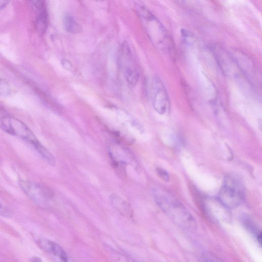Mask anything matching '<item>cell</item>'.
I'll return each instance as SVG.
<instances>
[{"instance_id": "obj_1", "label": "cell", "mask_w": 262, "mask_h": 262, "mask_svg": "<svg viewBox=\"0 0 262 262\" xmlns=\"http://www.w3.org/2000/svg\"><path fill=\"white\" fill-rule=\"evenodd\" d=\"M152 194L157 205L176 225L189 231L196 229L193 216L179 200L167 191L159 188L154 189Z\"/></svg>"}, {"instance_id": "obj_2", "label": "cell", "mask_w": 262, "mask_h": 262, "mask_svg": "<svg viewBox=\"0 0 262 262\" xmlns=\"http://www.w3.org/2000/svg\"><path fill=\"white\" fill-rule=\"evenodd\" d=\"M137 13L148 37L157 48L165 52L172 51L173 47L168 34L160 21L146 8L139 6Z\"/></svg>"}, {"instance_id": "obj_3", "label": "cell", "mask_w": 262, "mask_h": 262, "mask_svg": "<svg viewBox=\"0 0 262 262\" xmlns=\"http://www.w3.org/2000/svg\"><path fill=\"white\" fill-rule=\"evenodd\" d=\"M0 128L5 133L18 137L36 149L41 143L23 121L0 108Z\"/></svg>"}, {"instance_id": "obj_4", "label": "cell", "mask_w": 262, "mask_h": 262, "mask_svg": "<svg viewBox=\"0 0 262 262\" xmlns=\"http://www.w3.org/2000/svg\"><path fill=\"white\" fill-rule=\"evenodd\" d=\"M245 197V189L241 182L233 176H226L217 198L220 202L229 209H233L240 205Z\"/></svg>"}, {"instance_id": "obj_5", "label": "cell", "mask_w": 262, "mask_h": 262, "mask_svg": "<svg viewBox=\"0 0 262 262\" xmlns=\"http://www.w3.org/2000/svg\"><path fill=\"white\" fill-rule=\"evenodd\" d=\"M118 61L127 82L130 85H135L138 81L139 73L130 47L126 41L119 49Z\"/></svg>"}, {"instance_id": "obj_6", "label": "cell", "mask_w": 262, "mask_h": 262, "mask_svg": "<svg viewBox=\"0 0 262 262\" xmlns=\"http://www.w3.org/2000/svg\"><path fill=\"white\" fill-rule=\"evenodd\" d=\"M147 93L152 106L159 114H164L169 106V98L167 92L161 80L157 77L148 80Z\"/></svg>"}, {"instance_id": "obj_7", "label": "cell", "mask_w": 262, "mask_h": 262, "mask_svg": "<svg viewBox=\"0 0 262 262\" xmlns=\"http://www.w3.org/2000/svg\"><path fill=\"white\" fill-rule=\"evenodd\" d=\"M108 152L112 163L116 168L124 170L127 164L135 166L136 161L133 153L119 143H113L108 147Z\"/></svg>"}, {"instance_id": "obj_8", "label": "cell", "mask_w": 262, "mask_h": 262, "mask_svg": "<svg viewBox=\"0 0 262 262\" xmlns=\"http://www.w3.org/2000/svg\"><path fill=\"white\" fill-rule=\"evenodd\" d=\"M19 185L27 196L38 205L46 204L52 196L49 188L37 183L20 181Z\"/></svg>"}, {"instance_id": "obj_9", "label": "cell", "mask_w": 262, "mask_h": 262, "mask_svg": "<svg viewBox=\"0 0 262 262\" xmlns=\"http://www.w3.org/2000/svg\"><path fill=\"white\" fill-rule=\"evenodd\" d=\"M204 206L208 215L216 222L228 220L230 217L229 209L218 198H206L204 200Z\"/></svg>"}, {"instance_id": "obj_10", "label": "cell", "mask_w": 262, "mask_h": 262, "mask_svg": "<svg viewBox=\"0 0 262 262\" xmlns=\"http://www.w3.org/2000/svg\"><path fill=\"white\" fill-rule=\"evenodd\" d=\"M36 242L43 250L58 256L63 261H68L67 253L57 243L43 238H37Z\"/></svg>"}, {"instance_id": "obj_11", "label": "cell", "mask_w": 262, "mask_h": 262, "mask_svg": "<svg viewBox=\"0 0 262 262\" xmlns=\"http://www.w3.org/2000/svg\"><path fill=\"white\" fill-rule=\"evenodd\" d=\"M110 199L112 205L120 214L128 218H133V210L130 205L116 194H112Z\"/></svg>"}, {"instance_id": "obj_12", "label": "cell", "mask_w": 262, "mask_h": 262, "mask_svg": "<svg viewBox=\"0 0 262 262\" xmlns=\"http://www.w3.org/2000/svg\"><path fill=\"white\" fill-rule=\"evenodd\" d=\"M62 23L64 30L69 33H78L82 30L80 24L70 14L67 13L63 15Z\"/></svg>"}, {"instance_id": "obj_13", "label": "cell", "mask_w": 262, "mask_h": 262, "mask_svg": "<svg viewBox=\"0 0 262 262\" xmlns=\"http://www.w3.org/2000/svg\"><path fill=\"white\" fill-rule=\"evenodd\" d=\"M39 13L36 20V28L37 32L42 35L46 32L48 25V16L46 9L39 10Z\"/></svg>"}, {"instance_id": "obj_14", "label": "cell", "mask_w": 262, "mask_h": 262, "mask_svg": "<svg viewBox=\"0 0 262 262\" xmlns=\"http://www.w3.org/2000/svg\"><path fill=\"white\" fill-rule=\"evenodd\" d=\"M11 92V88L8 82L5 80L0 78V96H8Z\"/></svg>"}, {"instance_id": "obj_15", "label": "cell", "mask_w": 262, "mask_h": 262, "mask_svg": "<svg viewBox=\"0 0 262 262\" xmlns=\"http://www.w3.org/2000/svg\"><path fill=\"white\" fill-rule=\"evenodd\" d=\"M157 171L159 176L165 181H168L169 176L167 171L161 168H157Z\"/></svg>"}, {"instance_id": "obj_16", "label": "cell", "mask_w": 262, "mask_h": 262, "mask_svg": "<svg viewBox=\"0 0 262 262\" xmlns=\"http://www.w3.org/2000/svg\"><path fill=\"white\" fill-rule=\"evenodd\" d=\"M39 10L45 8V0H29Z\"/></svg>"}, {"instance_id": "obj_17", "label": "cell", "mask_w": 262, "mask_h": 262, "mask_svg": "<svg viewBox=\"0 0 262 262\" xmlns=\"http://www.w3.org/2000/svg\"><path fill=\"white\" fill-rule=\"evenodd\" d=\"M10 214V210L0 203V215L3 216H9Z\"/></svg>"}, {"instance_id": "obj_18", "label": "cell", "mask_w": 262, "mask_h": 262, "mask_svg": "<svg viewBox=\"0 0 262 262\" xmlns=\"http://www.w3.org/2000/svg\"><path fill=\"white\" fill-rule=\"evenodd\" d=\"M204 261H221L217 257L210 254H205L202 257Z\"/></svg>"}, {"instance_id": "obj_19", "label": "cell", "mask_w": 262, "mask_h": 262, "mask_svg": "<svg viewBox=\"0 0 262 262\" xmlns=\"http://www.w3.org/2000/svg\"><path fill=\"white\" fill-rule=\"evenodd\" d=\"M62 64L64 68L68 71L72 70V65L71 63L67 59H63L62 61Z\"/></svg>"}, {"instance_id": "obj_20", "label": "cell", "mask_w": 262, "mask_h": 262, "mask_svg": "<svg viewBox=\"0 0 262 262\" xmlns=\"http://www.w3.org/2000/svg\"><path fill=\"white\" fill-rule=\"evenodd\" d=\"M10 0H0V10L4 9L9 3Z\"/></svg>"}, {"instance_id": "obj_21", "label": "cell", "mask_w": 262, "mask_h": 262, "mask_svg": "<svg viewBox=\"0 0 262 262\" xmlns=\"http://www.w3.org/2000/svg\"><path fill=\"white\" fill-rule=\"evenodd\" d=\"M32 261H40L41 260L38 257H33L31 259Z\"/></svg>"}, {"instance_id": "obj_22", "label": "cell", "mask_w": 262, "mask_h": 262, "mask_svg": "<svg viewBox=\"0 0 262 262\" xmlns=\"http://www.w3.org/2000/svg\"><path fill=\"white\" fill-rule=\"evenodd\" d=\"M93 1H94L96 2H101L104 1L105 0H93Z\"/></svg>"}]
</instances>
